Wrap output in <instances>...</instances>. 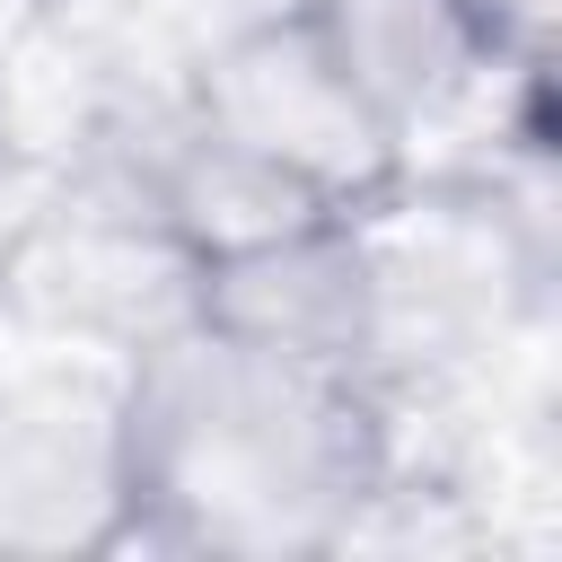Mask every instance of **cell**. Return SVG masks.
<instances>
[{
	"mask_svg": "<svg viewBox=\"0 0 562 562\" xmlns=\"http://www.w3.org/2000/svg\"><path fill=\"white\" fill-rule=\"evenodd\" d=\"M140 553L307 562L404 492L395 404L360 369L290 360L193 316L123 351Z\"/></svg>",
	"mask_w": 562,
	"mask_h": 562,
	"instance_id": "1",
	"label": "cell"
},
{
	"mask_svg": "<svg viewBox=\"0 0 562 562\" xmlns=\"http://www.w3.org/2000/svg\"><path fill=\"white\" fill-rule=\"evenodd\" d=\"M176 114L211 149H228L237 167H255L272 193H290L299 211L369 220V211H386L422 176L413 140L342 79V61L316 44V26L290 0L255 9L246 26H228L193 61Z\"/></svg>",
	"mask_w": 562,
	"mask_h": 562,
	"instance_id": "2",
	"label": "cell"
},
{
	"mask_svg": "<svg viewBox=\"0 0 562 562\" xmlns=\"http://www.w3.org/2000/svg\"><path fill=\"white\" fill-rule=\"evenodd\" d=\"M140 544L123 360H61L0 386V562H97Z\"/></svg>",
	"mask_w": 562,
	"mask_h": 562,
	"instance_id": "3",
	"label": "cell"
},
{
	"mask_svg": "<svg viewBox=\"0 0 562 562\" xmlns=\"http://www.w3.org/2000/svg\"><path fill=\"white\" fill-rule=\"evenodd\" d=\"M184 316L290 360L378 378V255L369 220H290L184 272ZM386 386V378H378Z\"/></svg>",
	"mask_w": 562,
	"mask_h": 562,
	"instance_id": "4",
	"label": "cell"
},
{
	"mask_svg": "<svg viewBox=\"0 0 562 562\" xmlns=\"http://www.w3.org/2000/svg\"><path fill=\"white\" fill-rule=\"evenodd\" d=\"M316 44L342 61V79L422 149L465 97H492L536 70H501L457 0H290Z\"/></svg>",
	"mask_w": 562,
	"mask_h": 562,
	"instance_id": "5",
	"label": "cell"
},
{
	"mask_svg": "<svg viewBox=\"0 0 562 562\" xmlns=\"http://www.w3.org/2000/svg\"><path fill=\"white\" fill-rule=\"evenodd\" d=\"M465 26L483 35V53L501 70H553V18L562 0H457Z\"/></svg>",
	"mask_w": 562,
	"mask_h": 562,
	"instance_id": "6",
	"label": "cell"
},
{
	"mask_svg": "<svg viewBox=\"0 0 562 562\" xmlns=\"http://www.w3.org/2000/svg\"><path fill=\"white\" fill-rule=\"evenodd\" d=\"M9 246H18V220H0V316H9Z\"/></svg>",
	"mask_w": 562,
	"mask_h": 562,
	"instance_id": "7",
	"label": "cell"
}]
</instances>
